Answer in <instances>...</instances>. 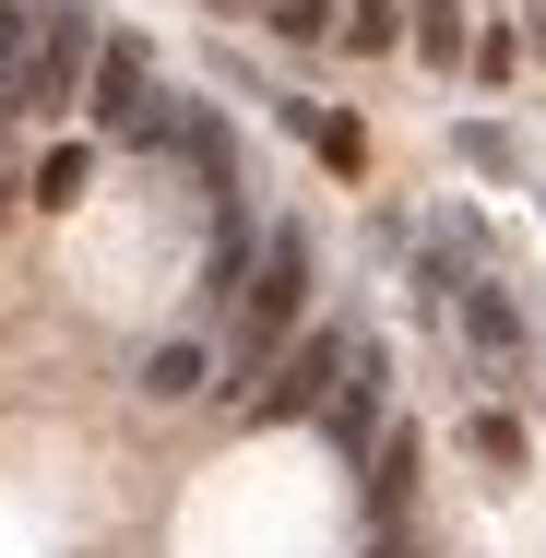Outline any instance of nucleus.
I'll return each mask as SVG.
<instances>
[{
    "label": "nucleus",
    "instance_id": "1",
    "mask_svg": "<svg viewBox=\"0 0 546 558\" xmlns=\"http://www.w3.org/2000/svg\"><path fill=\"white\" fill-rule=\"evenodd\" d=\"M310 286H321V250H310V226L298 215H274L262 226V262H250V286H238V310H226V356H215V380L250 404L262 392V368L286 356V344L310 333Z\"/></svg>",
    "mask_w": 546,
    "mask_h": 558
},
{
    "label": "nucleus",
    "instance_id": "2",
    "mask_svg": "<svg viewBox=\"0 0 546 558\" xmlns=\"http://www.w3.org/2000/svg\"><path fill=\"white\" fill-rule=\"evenodd\" d=\"M96 0H48L36 12V48H24V84H12V119H72L84 108V72H96Z\"/></svg>",
    "mask_w": 546,
    "mask_h": 558
},
{
    "label": "nucleus",
    "instance_id": "3",
    "mask_svg": "<svg viewBox=\"0 0 546 558\" xmlns=\"http://www.w3.org/2000/svg\"><path fill=\"white\" fill-rule=\"evenodd\" d=\"M84 119L108 131V143H155V119H167V84H155V48L143 36H96V72H84Z\"/></svg>",
    "mask_w": 546,
    "mask_h": 558
},
{
    "label": "nucleus",
    "instance_id": "4",
    "mask_svg": "<svg viewBox=\"0 0 546 558\" xmlns=\"http://www.w3.org/2000/svg\"><path fill=\"white\" fill-rule=\"evenodd\" d=\"M344 356H356V333H344V322H310V333H298L274 368H262L250 416H321V404H332V380H344Z\"/></svg>",
    "mask_w": 546,
    "mask_h": 558
},
{
    "label": "nucleus",
    "instance_id": "5",
    "mask_svg": "<svg viewBox=\"0 0 546 558\" xmlns=\"http://www.w3.org/2000/svg\"><path fill=\"white\" fill-rule=\"evenodd\" d=\"M321 428H332V451H368L380 428H392V356H380V344H356V356H344V380H332Z\"/></svg>",
    "mask_w": 546,
    "mask_h": 558
},
{
    "label": "nucleus",
    "instance_id": "6",
    "mask_svg": "<svg viewBox=\"0 0 546 558\" xmlns=\"http://www.w3.org/2000/svg\"><path fill=\"white\" fill-rule=\"evenodd\" d=\"M451 322H463V344L487 356V380H511V368H523V310H511V286H499V274H475V286L451 298Z\"/></svg>",
    "mask_w": 546,
    "mask_h": 558
},
{
    "label": "nucleus",
    "instance_id": "7",
    "mask_svg": "<svg viewBox=\"0 0 546 558\" xmlns=\"http://www.w3.org/2000/svg\"><path fill=\"white\" fill-rule=\"evenodd\" d=\"M215 392V333H167L143 356V404H203Z\"/></svg>",
    "mask_w": 546,
    "mask_h": 558
},
{
    "label": "nucleus",
    "instance_id": "8",
    "mask_svg": "<svg viewBox=\"0 0 546 558\" xmlns=\"http://www.w3.org/2000/svg\"><path fill=\"white\" fill-rule=\"evenodd\" d=\"M404 48L428 72H463L475 60V0H404Z\"/></svg>",
    "mask_w": 546,
    "mask_h": 558
},
{
    "label": "nucleus",
    "instance_id": "9",
    "mask_svg": "<svg viewBox=\"0 0 546 558\" xmlns=\"http://www.w3.org/2000/svg\"><path fill=\"white\" fill-rule=\"evenodd\" d=\"M404 499H416V416H392V428L368 440V511L404 523Z\"/></svg>",
    "mask_w": 546,
    "mask_h": 558
},
{
    "label": "nucleus",
    "instance_id": "10",
    "mask_svg": "<svg viewBox=\"0 0 546 558\" xmlns=\"http://www.w3.org/2000/svg\"><path fill=\"white\" fill-rule=\"evenodd\" d=\"M286 131L321 155L332 179H356V167H368V131H356V119H332V108H310V96H286Z\"/></svg>",
    "mask_w": 546,
    "mask_h": 558
},
{
    "label": "nucleus",
    "instance_id": "11",
    "mask_svg": "<svg viewBox=\"0 0 546 558\" xmlns=\"http://www.w3.org/2000/svg\"><path fill=\"white\" fill-rule=\"evenodd\" d=\"M332 48L392 60V48H404V0H344V12H332Z\"/></svg>",
    "mask_w": 546,
    "mask_h": 558
},
{
    "label": "nucleus",
    "instance_id": "12",
    "mask_svg": "<svg viewBox=\"0 0 546 558\" xmlns=\"http://www.w3.org/2000/svg\"><path fill=\"white\" fill-rule=\"evenodd\" d=\"M463 451H475L487 475H523V428H511L499 404H475V416H463Z\"/></svg>",
    "mask_w": 546,
    "mask_h": 558
},
{
    "label": "nucleus",
    "instance_id": "13",
    "mask_svg": "<svg viewBox=\"0 0 546 558\" xmlns=\"http://www.w3.org/2000/svg\"><path fill=\"white\" fill-rule=\"evenodd\" d=\"M250 12H262V24L286 36V48H321V36H332V12H344V0H250Z\"/></svg>",
    "mask_w": 546,
    "mask_h": 558
},
{
    "label": "nucleus",
    "instance_id": "14",
    "mask_svg": "<svg viewBox=\"0 0 546 558\" xmlns=\"http://www.w3.org/2000/svg\"><path fill=\"white\" fill-rule=\"evenodd\" d=\"M463 72H475V84H511V72H523V36H511V24H475V60H463Z\"/></svg>",
    "mask_w": 546,
    "mask_h": 558
},
{
    "label": "nucleus",
    "instance_id": "15",
    "mask_svg": "<svg viewBox=\"0 0 546 558\" xmlns=\"http://www.w3.org/2000/svg\"><path fill=\"white\" fill-rule=\"evenodd\" d=\"M84 179H96V155H84V143H60V155L36 167V203H84Z\"/></svg>",
    "mask_w": 546,
    "mask_h": 558
},
{
    "label": "nucleus",
    "instance_id": "16",
    "mask_svg": "<svg viewBox=\"0 0 546 558\" xmlns=\"http://www.w3.org/2000/svg\"><path fill=\"white\" fill-rule=\"evenodd\" d=\"M463 167L499 179V167H511V131H499V119H463Z\"/></svg>",
    "mask_w": 546,
    "mask_h": 558
},
{
    "label": "nucleus",
    "instance_id": "17",
    "mask_svg": "<svg viewBox=\"0 0 546 558\" xmlns=\"http://www.w3.org/2000/svg\"><path fill=\"white\" fill-rule=\"evenodd\" d=\"M368 558H416V535H404V523H380V547H368Z\"/></svg>",
    "mask_w": 546,
    "mask_h": 558
},
{
    "label": "nucleus",
    "instance_id": "18",
    "mask_svg": "<svg viewBox=\"0 0 546 558\" xmlns=\"http://www.w3.org/2000/svg\"><path fill=\"white\" fill-rule=\"evenodd\" d=\"M523 48H535V60H546V0H535V24H523Z\"/></svg>",
    "mask_w": 546,
    "mask_h": 558
}]
</instances>
